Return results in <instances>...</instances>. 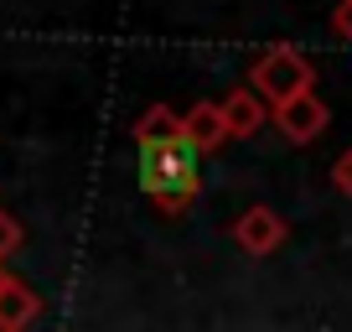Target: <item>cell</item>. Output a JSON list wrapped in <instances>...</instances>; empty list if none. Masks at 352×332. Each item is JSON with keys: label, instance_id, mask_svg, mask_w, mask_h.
Segmentation results:
<instances>
[{"label": "cell", "instance_id": "cell-1", "mask_svg": "<svg viewBox=\"0 0 352 332\" xmlns=\"http://www.w3.org/2000/svg\"><path fill=\"white\" fill-rule=\"evenodd\" d=\"M197 145L187 135H171V141H140V187L145 198L161 203L166 218L187 208L202 192V166H197Z\"/></svg>", "mask_w": 352, "mask_h": 332}, {"label": "cell", "instance_id": "cell-2", "mask_svg": "<svg viewBox=\"0 0 352 332\" xmlns=\"http://www.w3.org/2000/svg\"><path fill=\"white\" fill-rule=\"evenodd\" d=\"M249 89L259 94L264 104H280L300 89H316V68L306 63V52L296 47H270L249 63Z\"/></svg>", "mask_w": 352, "mask_h": 332}, {"label": "cell", "instance_id": "cell-3", "mask_svg": "<svg viewBox=\"0 0 352 332\" xmlns=\"http://www.w3.org/2000/svg\"><path fill=\"white\" fill-rule=\"evenodd\" d=\"M270 114H275V125L285 130V141H296V145H311L321 130H327V104H321L311 89H300V94H290V99L270 104Z\"/></svg>", "mask_w": 352, "mask_h": 332}, {"label": "cell", "instance_id": "cell-4", "mask_svg": "<svg viewBox=\"0 0 352 332\" xmlns=\"http://www.w3.org/2000/svg\"><path fill=\"white\" fill-rule=\"evenodd\" d=\"M285 218H280L275 208H249V213H239V223H233V244H239L243 255H254V260H264V255H275L280 244H285Z\"/></svg>", "mask_w": 352, "mask_h": 332}, {"label": "cell", "instance_id": "cell-5", "mask_svg": "<svg viewBox=\"0 0 352 332\" xmlns=\"http://www.w3.org/2000/svg\"><path fill=\"white\" fill-rule=\"evenodd\" d=\"M218 110H223V125H228V135H233V141H249V135L264 125V110H270V104H264L259 94L249 89V83H243V89H233L228 99L218 104Z\"/></svg>", "mask_w": 352, "mask_h": 332}, {"label": "cell", "instance_id": "cell-6", "mask_svg": "<svg viewBox=\"0 0 352 332\" xmlns=\"http://www.w3.org/2000/svg\"><path fill=\"white\" fill-rule=\"evenodd\" d=\"M36 311H42V296H36L26 280H11V276L0 280V327H6V332L32 327Z\"/></svg>", "mask_w": 352, "mask_h": 332}, {"label": "cell", "instance_id": "cell-7", "mask_svg": "<svg viewBox=\"0 0 352 332\" xmlns=\"http://www.w3.org/2000/svg\"><path fill=\"white\" fill-rule=\"evenodd\" d=\"M182 135H187L197 151H218L228 141V125H223L218 104H192V114H182Z\"/></svg>", "mask_w": 352, "mask_h": 332}, {"label": "cell", "instance_id": "cell-8", "mask_svg": "<svg viewBox=\"0 0 352 332\" xmlns=\"http://www.w3.org/2000/svg\"><path fill=\"white\" fill-rule=\"evenodd\" d=\"M171 135H182V114L166 110V104H155V110H145L135 120V145L140 141H171Z\"/></svg>", "mask_w": 352, "mask_h": 332}, {"label": "cell", "instance_id": "cell-9", "mask_svg": "<svg viewBox=\"0 0 352 332\" xmlns=\"http://www.w3.org/2000/svg\"><path fill=\"white\" fill-rule=\"evenodd\" d=\"M16 249H21V223H16V213L0 208V260H11Z\"/></svg>", "mask_w": 352, "mask_h": 332}, {"label": "cell", "instance_id": "cell-10", "mask_svg": "<svg viewBox=\"0 0 352 332\" xmlns=\"http://www.w3.org/2000/svg\"><path fill=\"white\" fill-rule=\"evenodd\" d=\"M331 182H337V192H342V198H352V145L337 156V166H331Z\"/></svg>", "mask_w": 352, "mask_h": 332}, {"label": "cell", "instance_id": "cell-11", "mask_svg": "<svg viewBox=\"0 0 352 332\" xmlns=\"http://www.w3.org/2000/svg\"><path fill=\"white\" fill-rule=\"evenodd\" d=\"M331 26H337V37H347V42H352V0H337V11H331Z\"/></svg>", "mask_w": 352, "mask_h": 332}, {"label": "cell", "instance_id": "cell-12", "mask_svg": "<svg viewBox=\"0 0 352 332\" xmlns=\"http://www.w3.org/2000/svg\"><path fill=\"white\" fill-rule=\"evenodd\" d=\"M0 280H6V260H0Z\"/></svg>", "mask_w": 352, "mask_h": 332}]
</instances>
